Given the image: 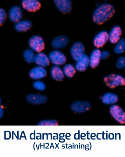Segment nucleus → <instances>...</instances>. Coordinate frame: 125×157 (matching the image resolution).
<instances>
[{"label":"nucleus","instance_id":"nucleus-1","mask_svg":"<svg viewBox=\"0 0 125 157\" xmlns=\"http://www.w3.org/2000/svg\"><path fill=\"white\" fill-rule=\"evenodd\" d=\"M115 12L114 6L110 4L106 3L100 5L94 13L93 21L97 24H102L113 16Z\"/></svg>","mask_w":125,"mask_h":157},{"label":"nucleus","instance_id":"nucleus-2","mask_svg":"<svg viewBox=\"0 0 125 157\" xmlns=\"http://www.w3.org/2000/svg\"><path fill=\"white\" fill-rule=\"evenodd\" d=\"M104 81L105 84L111 88L118 86H123L125 84V79L123 76L114 74H112L105 77Z\"/></svg>","mask_w":125,"mask_h":157},{"label":"nucleus","instance_id":"nucleus-3","mask_svg":"<svg viewBox=\"0 0 125 157\" xmlns=\"http://www.w3.org/2000/svg\"><path fill=\"white\" fill-rule=\"evenodd\" d=\"M50 61L56 66L65 64L67 61L65 55L61 51L55 50L52 51L49 55Z\"/></svg>","mask_w":125,"mask_h":157},{"label":"nucleus","instance_id":"nucleus-4","mask_svg":"<svg viewBox=\"0 0 125 157\" xmlns=\"http://www.w3.org/2000/svg\"><path fill=\"white\" fill-rule=\"evenodd\" d=\"M29 45L31 49L39 53L45 48V44L43 38L39 36H34L30 39Z\"/></svg>","mask_w":125,"mask_h":157},{"label":"nucleus","instance_id":"nucleus-5","mask_svg":"<svg viewBox=\"0 0 125 157\" xmlns=\"http://www.w3.org/2000/svg\"><path fill=\"white\" fill-rule=\"evenodd\" d=\"M110 113L115 119L121 124L125 122V113L122 109L116 105H113L110 108Z\"/></svg>","mask_w":125,"mask_h":157},{"label":"nucleus","instance_id":"nucleus-6","mask_svg":"<svg viewBox=\"0 0 125 157\" xmlns=\"http://www.w3.org/2000/svg\"><path fill=\"white\" fill-rule=\"evenodd\" d=\"M91 106L88 101H78L73 102L71 106V109L74 112L79 113H83L91 109Z\"/></svg>","mask_w":125,"mask_h":157},{"label":"nucleus","instance_id":"nucleus-7","mask_svg":"<svg viewBox=\"0 0 125 157\" xmlns=\"http://www.w3.org/2000/svg\"><path fill=\"white\" fill-rule=\"evenodd\" d=\"M85 47L83 44L80 42L75 43L71 49V54L73 59L77 61L84 54Z\"/></svg>","mask_w":125,"mask_h":157},{"label":"nucleus","instance_id":"nucleus-8","mask_svg":"<svg viewBox=\"0 0 125 157\" xmlns=\"http://www.w3.org/2000/svg\"><path fill=\"white\" fill-rule=\"evenodd\" d=\"M109 40V33L106 31L99 32L95 36L93 40L94 46L98 48L104 45Z\"/></svg>","mask_w":125,"mask_h":157},{"label":"nucleus","instance_id":"nucleus-9","mask_svg":"<svg viewBox=\"0 0 125 157\" xmlns=\"http://www.w3.org/2000/svg\"><path fill=\"white\" fill-rule=\"evenodd\" d=\"M47 75L45 67L38 66L33 68L30 71L29 75L32 79L39 80L44 78Z\"/></svg>","mask_w":125,"mask_h":157},{"label":"nucleus","instance_id":"nucleus-10","mask_svg":"<svg viewBox=\"0 0 125 157\" xmlns=\"http://www.w3.org/2000/svg\"><path fill=\"white\" fill-rule=\"evenodd\" d=\"M23 8L30 12H35L41 7L40 2L37 0H23L22 2Z\"/></svg>","mask_w":125,"mask_h":157},{"label":"nucleus","instance_id":"nucleus-11","mask_svg":"<svg viewBox=\"0 0 125 157\" xmlns=\"http://www.w3.org/2000/svg\"><path fill=\"white\" fill-rule=\"evenodd\" d=\"M76 61L75 68L76 70L79 72L85 71L90 65L89 57L85 54Z\"/></svg>","mask_w":125,"mask_h":157},{"label":"nucleus","instance_id":"nucleus-12","mask_svg":"<svg viewBox=\"0 0 125 157\" xmlns=\"http://www.w3.org/2000/svg\"><path fill=\"white\" fill-rule=\"evenodd\" d=\"M54 1L58 9L64 13H68L71 10L72 3L70 0H55Z\"/></svg>","mask_w":125,"mask_h":157},{"label":"nucleus","instance_id":"nucleus-13","mask_svg":"<svg viewBox=\"0 0 125 157\" xmlns=\"http://www.w3.org/2000/svg\"><path fill=\"white\" fill-rule=\"evenodd\" d=\"M122 29L119 26H116L109 33V40L113 44H116L120 39Z\"/></svg>","mask_w":125,"mask_h":157},{"label":"nucleus","instance_id":"nucleus-14","mask_svg":"<svg viewBox=\"0 0 125 157\" xmlns=\"http://www.w3.org/2000/svg\"><path fill=\"white\" fill-rule=\"evenodd\" d=\"M69 42V39L67 36H60L54 39L52 43V45L55 49H60L66 46Z\"/></svg>","mask_w":125,"mask_h":157},{"label":"nucleus","instance_id":"nucleus-15","mask_svg":"<svg viewBox=\"0 0 125 157\" xmlns=\"http://www.w3.org/2000/svg\"><path fill=\"white\" fill-rule=\"evenodd\" d=\"M27 100L32 104L41 105L46 103L48 98L44 95L33 94L28 95L27 97Z\"/></svg>","mask_w":125,"mask_h":157},{"label":"nucleus","instance_id":"nucleus-16","mask_svg":"<svg viewBox=\"0 0 125 157\" xmlns=\"http://www.w3.org/2000/svg\"><path fill=\"white\" fill-rule=\"evenodd\" d=\"M23 16V12L21 8L16 6L12 8L9 13V17L12 22L17 23L20 21Z\"/></svg>","mask_w":125,"mask_h":157},{"label":"nucleus","instance_id":"nucleus-17","mask_svg":"<svg viewBox=\"0 0 125 157\" xmlns=\"http://www.w3.org/2000/svg\"><path fill=\"white\" fill-rule=\"evenodd\" d=\"M34 62L38 66L45 67L48 66L50 61L49 57L41 52L36 55Z\"/></svg>","mask_w":125,"mask_h":157},{"label":"nucleus","instance_id":"nucleus-18","mask_svg":"<svg viewBox=\"0 0 125 157\" xmlns=\"http://www.w3.org/2000/svg\"><path fill=\"white\" fill-rule=\"evenodd\" d=\"M101 51L97 48L93 50L89 58L90 65L93 68L97 67L101 59Z\"/></svg>","mask_w":125,"mask_h":157},{"label":"nucleus","instance_id":"nucleus-19","mask_svg":"<svg viewBox=\"0 0 125 157\" xmlns=\"http://www.w3.org/2000/svg\"><path fill=\"white\" fill-rule=\"evenodd\" d=\"M51 74L53 79L58 81L63 80L65 76L63 70L59 66L56 65L52 68Z\"/></svg>","mask_w":125,"mask_h":157},{"label":"nucleus","instance_id":"nucleus-20","mask_svg":"<svg viewBox=\"0 0 125 157\" xmlns=\"http://www.w3.org/2000/svg\"><path fill=\"white\" fill-rule=\"evenodd\" d=\"M32 24L28 20L20 21L16 23L15 26L17 31L20 32H24L29 30L31 28Z\"/></svg>","mask_w":125,"mask_h":157},{"label":"nucleus","instance_id":"nucleus-21","mask_svg":"<svg viewBox=\"0 0 125 157\" xmlns=\"http://www.w3.org/2000/svg\"><path fill=\"white\" fill-rule=\"evenodd\" d=\"M102 102L107 105L113 104L118 100V97L115 94L108 93L105 94L102 97Z\"/></svg>","mask_w":125,"mask_h":157},{"label":"nucleus","instance_id":"nucleus-22","mask_svg":"<svg viewBox=\"0 0 125 157\" xmlns=\"http://www.w3.org/2000/svg\"><path fill=\"white\" fill-rule=\"evenodd\" d=\"M62 70L65 75L69 78H72L76 73V69L73 65L68 63L65 65Z\"/></svg>","mask_w":125,"mask_h":157},{"label":"nucleus","instance_id":"nucleus-23","mask_svg":"<svg viewBox=\"0 0 125 157\" xmlns=\"http://www.w3.org/2000/svg\"><path fill=\"white\" fill-rule=\"evenodd\" d=\"M35 56L34 51L31 49H27L24 52V59L29 63H32L34 62Z\"/></svg>","mask_w":125,"mask_h":157},{"label":"nucleus","instance_id":"nucleus-24","mask_svg":"<svg viewBox=\"0 0 125 157\" xmlns=\"http://www.w3.org/2000/svg\"><path fill=\"white\" fill-rule=\"evenodd\" d=\"M125 48V40L124 39H121L116 43L114 48V51L117 54H121L124 52Z\"/></svg>","mask_w":125,"mask_h":157},{"label":"nucleus","instance_id":"nucleus-25","mask_svg":"<svg viewBox=\"0 0 125 157\" xmlns=\"http://www.w3.org/2000/svg\"><path fill=\"white\" fill-rule=\"evenodd\" d=\"M33 86L35 89L40 91H43L46 89L45 84L40 80L35 81L33 84Z\"/></svg>","mask_w":125,"mask_h":157},{"label":"nucleus","instance_id":"nucleus-26","mask_svg":"<svg viewBox=\"0 0 125 157\" xmlns=\"http://www.w3.org/2000/svg\"><path fill=\"white\" fill-rule=\"evenodd\" d=\"M58 124V122L55 120H45L40 121L38 124L41 126H55Z\"/></svg>","mask_w":125,"mask_h":157},{"label":"nucleus","instance_id":"nucleus-27","mask_svg":"<svg viewBox=\"0 0 125 157\" xmlns=\"http://www.w3.org/2000/svg\"><path fill=\"white\" fill-rule=\"evenodd\" d=\"M116 66L119 69L124 68L125 66V59L124 57H121L119 58L117 61Z\"/></svg>","mask_w":125,"mask_h":157},{"label":"nucleus","instance_id":"nucleus-28","mask_svg":"<svg viewBox=\"0 0 125 157\" xmlns=\"http://www.w3.org/2000/svg\"><path fill=\"white\" fill-rule=\"evenodd\" d=\"M6 13L5 10L2 8L0 9V25H2L6 18Z\"/></svg>","mask_w":125,"mask_h":157},{"label":"nucleus","instance_id":"nucleus-29","mask_svg":"<svg viewBox=\"0 0 125 157\" xmlns=\"http://www.w3.org/2000/svg\"><path fill=\"white\" fill-rule=\"evenodd\" d=\"M110 56V53L109 51H105L101 52V59H107Z\"/></svg>","mask_w":125,"mask_h":157},{"label":"nucleus","instance_id":"nucleus-30","mask_svg":"<svg viewBox=\"0 0 125 157\" xmlns=\"http://www.w3.org/2000/svg\"><path fill=\"white\" fill-rule=\"evenodd\" d=\"M4 109L2 107L0 108V115H1V118H2V117L3 116L4 114Z\"/></svg>","mask_w":125,"mask_h":157}]
</instances>
